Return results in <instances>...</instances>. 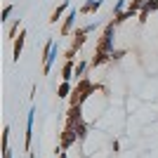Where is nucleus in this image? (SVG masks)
Segmentation results:
<instances>
[{
  "mask_svg": "<svg viewBox=\"0 0 158 158\" xmlns=\"http://www.w3.org/2000/svg\"><path fill=\"white\" fill-rule=\"evenodd\" d=\"M87 66H90V61L87 59H83V61H78V64H76V69H73V78H83V73L87 71Z\"/></svg>",
  "mask_w": 158,
  "mask_h": 158,
  "instance_id": "obj_10",
  "label": "nucleus"
},
{
  "mask_svg": "<svg viewBox=\"0 0 158 158\" xmlns=\"http://www.w3.org/2000/svg\"><path fill=\"white\" fill-rule=\"evenodd\" d=\"M113 40H116V24L113 21H109L104 28V35H102V40H99L97 50H102V52H113Z\"/></svg>",
  "mask_w": 158,
  "mask_h": 158,
  "instance_id": "obj_1",
  "label": "nucleus"
},
{
  "mask_svg": "<svg viewBox=\"0 0 158 158\" xmlns=\"http://www.w3.org/2000/svg\"><path fill=\"white\" fill-rule=\"evenodd\" d=\"M12 10H14L12 5H5V7H2V19H0V21H7V19H10V14H12Z\"/></svg>",
  "mask_w": 158,
  "mask_h": 158,
  "instance_id": "obj_13",
  "label": "nucleus"
},
{
  "mask_svg": "<svg viewBox=\"0 0 158 158\" xmlns=\"http://www.w3.org/2000/svg\"><path fill=\"white\" fill-rule=\"evenodd\" d=\"M71 92H73V85H71V80H61V85L57 87V94H59L61 99H66V97H71Z\"/></svg>",
  "mask_w": 158,
  "mask_h": 158,
  "instance_id": "obj_8",
  "label": "nucleus"
},
{
  "mask_svg": "<svg viewBox=\"0 0 158 158\" xmlns=\"http://www.w3.org/2000/svg\"><path fill=\"white\" fill-rule=\"evenodd\" d=\"M33 118H35V109L31 106V111L26 113V151H31V142H33Z\"/></svg>",
  "mask_w": 158,
  "mask_h": 158,
  "instance_id": "obj_4",
  "label": "nucleus"
},
{
  "mask_svg": "<svg viewBox=\"0 0 158 158\" xmlns=\"http://www.w3.org/2000/svg\"><path fill=\"white\" fill-rule=\"evenodd\" d=\"M57 57H59V45L52 38H47V43H45V73L52 71V64L57 61Z\"/></svg>",
  "mask_w": 158,
  "mask_h": 158,
  "instance_id": "obj_2",
  "label": "nucleus"
},
{
  "mask_svg": "<svg viewBox=\"0 0 158 158\" xmlns=\"http://www.w3.org/2000/svg\"><path fill=\"white\" fill-rule=\"evenodd\" d=\"M24 43H26V31H19V38H14V61H17V59L21 57Z\"/></svg>",
  "mask_w": 158,
  "mask_h": 158,
  "instance_id": "obj_6",
  "label": "nucleus"
},
{
  "mask_svg": "<svg viewBox=\"0 0 158 158\" xmlns=\"http://www.w3.org/2000/svg\"><path fill=\"white\" fill-rule=\"evenodd\" d=\"M73 59H66V64L61 66V80H73Z\"/></svg>",
  "mask_w": 158,
  "mask_h": 158,
  "instance_id": "obj_9",
  "label": "nucleus"
},
{
  "mask_svg": "<svg viewBox=\"0 0 158 158\" xmlns=\"http://www.w3.org/2000/svg\"><path fill=\"white\" fill-rule=\"evenodd\" d=\"M78 10H69V14H66V19H64V24H61V35H71L73 33V24H76V19H78Z\"/></svg>",
  "mask_w": 158,
  "mask_h": 158,
  "instance_id": "obj_3",
  "label": "nucleus"
},
{
  "mask_svg": "<svg viewBox=\"0 0 158 158\" xmlns=\"http://www.w3.org/2000/svg\"><path fill=\"white\" fill-rule=\"evenodd\" d=\"M120 57H125L123 50H113V52H111V59H120Z\"/></svg>",
  "mask_w": 158,
  "mask_h": 158,
  "instance_id": "obj_14",
  "label": "nucleus"
},
{
  "mask_svg": "<svg viewBox=\"0 0 158 158\" xmlns=\"http://www.w3.org/2000/svg\"><path fill=\"white\" fill-rule=\"evenodd\" d=\"M17 31H19V21H17V24L10 28V38H14V33H17Z\"/></svg>",
  "mask_w": 158,
  "mask_h": 158,
  "instance_id": "obj_15",
  "label": "nucleus"
},
{
  "mask_svg": "<svg viewBox=\"0 0 158 158\" xmlns=\"http://www.w3.org/2000/svg\"><path fill=\"white\" fill-rule=\"evenodd\" d=\"M97 28H99V21H92V24H87V26H83L80 31L85 33V35H90V33H92V31H97Z\"/></svg>",
  "mask_w": 158,
  "mask_h": 158,
  "instance_id": "obj_12",
  "label": "nucleus"
},
{
  "mask_svg": "<svg viewBox=\"0 0 158 158\" xmlns=\"http://www.w3.org/2000/svg\"><path fill=\"white\" fill-rule=\"evenodd\" d=\"M59 158H66V151H64V149L59 151Z\"/></svg>",
  "mask_w": 158,
  "mask_h": 158,
  "instance_id": "obj_16",
  "label": "nucleus"
},
{
  "mask_svg": "<svg viewBox=\"0 0 158 158\" xmlns=\"http://www.w3.org/2000/svg\"><path fill=\"white\" fill-rule=\"evenodd\" d=\"M102 2H104V0H85L78 12H80V14H94L99 7H102Z\"/></svg>",
  "mask_w": 158,
  "mask_h": 158,
  "instance_id": "obj_5",
  "label": "nucleus"
},
{
  "mask_svg": "<svg viewBox=\"0 0 158 158\" xmlns=\"http://www.w3.org/2000/svg\"><path fill=\"white\" fill-rule=\"evenodd\" d=\"M125 10H127V0H118V2H116V7H113V17L123 14Z\"/></svg>",
  "mask_w": 158,
  "mask_h": 158,
  "instance_id": "obj_11",
  "label": "nucleus"
},
{
  "mask_svg": "<svg viewBox=\"0 0 158 158\" xmlns=\"http://www.w3.org/2000/svg\"><path fill=\"white\" fill-rule=\"evenodd\" d=\"M66 10H71V7H69V0H64V2H61V5H59V7H57V10L52 12V17H50V24H57V21L61 19V14H64Z\"/></svg>",
  "mask_w": 158,
  "mask_h": 158,
  "instance_id": "obj_7",
  "label": "nucleus"
}]
</instances>
